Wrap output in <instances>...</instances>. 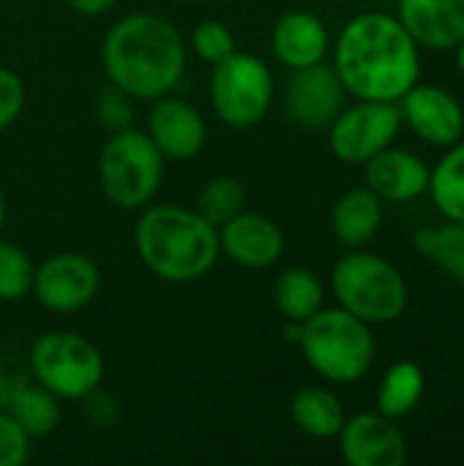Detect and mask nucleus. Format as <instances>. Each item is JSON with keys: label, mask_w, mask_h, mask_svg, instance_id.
Segmentation results:
<instances>
[{"label": "nucleus", "mask_w": 464, "mask_h": 466, "mask_svg": "<svg viewBox=\"0 0 464 466\" xmlns=\"http://www.w3.org/2000/svg\"><path fill=\"white\" fill-rule=\"evenodd\" d=\"M421 46L405 25L383 11L353 16L334 49V68L358 101H399L421 74Z\"/></svg>", "instance_id": "f257e3e1"}, {"label": "nucleus", "mask_w": 464, "mask_h": 466, "mask_svg": "<svg viewBox=\"0 0 464 466\" xmlns=\"http://www.w3.org/2000/svg\"><path fill=\"white\" fill-rule=\"evenodd\" d=\"M101 66L109 85L131 98L156 101L175 90L186 71V44L178 27L159 14H129L101 41Z\"/></svg>", "instance_id": "f03ea898"}, {"label": "nucleus", "mask_w": 464, "mask_h": 466, "mask_svg": "<svg viewBox=\"0 0 464 466\" xmlns=\"http://www.w3.org/2000/svg\"><path fill=\"white\" fill-rule=\"evenodd\" d=\"M134 246L142 265L170 284L202 279L222 254L219 229L178 205L145 208L134 227Z\"/></svg>", "instance_id": "7ed1b4c3"}, {"label": "nucleus", "mask_w": 464, "mask_h": 466, "mask_svg": "<svg viewBox=\"0 0 464 466\" xmlns=\"http://www.w3.org/2000/svg\"><path fill=\"white\" fill-rule=\"evenodd\" d=\"M364 319L345 309H320L301 328L298 347L306 363L334 385L364 380L375 363V336Z\"/></svg>", "instance_id": "20e7f679"}, {"label": "nucleus", "mask_w": 464, "mask_h": 466, "mask_svg": "<svg viewBox=\"0 0 464 466\" xmlns=\"http://www.w3.org/2000/svg\"><path fill=\"white\" fill-rule=\"evenodd\" d=\"M331 289L339 309L366 325L397 322L407 309V281L388 259L353 248L331 270Z\"/></svg>", "instance_id": "39448f33"}, {"label": "nucleus", "mask_w": 464, "mask_h": 466, "mask_svg": "<svg viewBox=\"0 0 464 466\" xmlns=\"http://www.w3.org/2000/svg\"><path fill=\"white\" fill-rule=\"evenodd\" d=\"M164 175V156L148 131L126 128L109 134L98 156V183L104 197L120 210L145 208Z\"/></svg>", "instance_id": "423d86ee"}, {"label": "nucleus", "mask_w": 464, "mask_h": 466, "mask_svg": "<svg viewBox=\"0 0 464 466\" xmlns=\"http://www.w3.org/2000/svg\"><path fill=\"white\" fill-rule=\"evenodd\" d=\"M33 382L57 399L79 401L104 380V358L93 341L79 333L52 330L36 339L27 352Z\"/></svg>", "instance_id": "0eeeda50"}, {"label": "nucleus", "mask_w": 464, "mask_h": 466, "mask_svg": "<svg viewBox=\"0 0 464 466\" xmlns=\"http://www.w3.org/2000/svg\"><path fill=\"white\" fill-rule=\"evenodd\" d=\"M273 101V76L268 66L249 52H232L213 66L211 106L216 117L232 128L257 126Z\"/></svg>", "instance_id": "6e6552de"}, {"label": "nucleus", "mask_w": 464, "mask_h": 466, "mask_svg": "<svg viewBox=\"0 0 464 466\" xmlns=\"http://www.w3.org/2000/svg\"><path fill=\"white\" fill-rule=\"evenodd\" d=\"M328 128V145L339 161L366 164L397 139L402 115L394 101H358L356 106L342 109Z\"/></svg>", "instance_id": "1a4fd4ad"}, {"label": "nucleus", "mask_w": 464, "mask_h": 466, "mask_svg": "<svg viewBox=\"0 0 464 466\" xmlns=\"http://www.w3.org/2000/svg\"><path fill=\"white\" fill-rule=\"evenodd\" d=\"M347 90L334 66L314 63L306 68H293L284 85L287 117L309 131L328 128L334 117L345 109Z\"/></svg>", "instance_id": "9d476101"}, {"label": "nucleus", "mask_w": 464, "mask_h": 466, "mask_svg": "<svg viewBox=\"0 0 464 466\" xmlns=\"http://www.w3.org/2000/svg\"><path fill=\"white\" fill-rule=\"evenodd\" d=\"M101 287L96 262L82 254H55L33 273L30 295L55 314H74L85 309Z\"/></svg>", "instance_id": "9b49d317"}, {"label": "nucleus", "mask_w": 464, "mask_h": 466, "mask_svg": "<svg viewBox=\"0 0 464 466\" xmlns=\"http://www.w3.org/2000/svg\"><path fill=\"white\" fill-rule=\"evenodd\" d=\"M397 106L402 123H407V128L427 145L451 147L464 137V106L446 87L416 82Z\"/></svg>", "instance_id": "f8f14e48"}, {"label": "nucleus", "mask_w": 464, "mask_h": 466, "mask_svg": "<svg viewBox=\"0 0 464 466\" xmlns=\"http://www.w3.org/2000/svg\"><path fill=\"white\" fill-rule=\"evenodd\" d=\"M339 437L342 459L350 466H402L407 461V437L383 412H361L345 420Z\"/></svg>", "instance_id": "ddd939ff"}, {"label": "nucleus", "mask_w": 464, "mask_h": 466, "mask_svg": "<svg viewBox=\"0 0 464 466\" xmlns=\"http://www.w3.org/2000/svg\"><path fill=\"white\" fill-rule=\"evenodd\" d=\"M148 137L153 139L164 158L189 161L205 147L208 126L189 101L167 93L156 98L148 115Z\"/></svg>", "instance_id": "4468645a"}, {"label": "nucleus", "mask_w": 464, "mask_h": 466, "mask_svg": "<svg viewBox=\"0 0 464 466\" xmlns=\"http://www.w3.org/2000/svg\"><path fill=\"white\" fill-rule=\"evenodd\" d=\"M219 246L235 265L263 270L279 262L284 251V232L273 218L243 210L219 227Z\"/></svg>", "instance_id": "2eb2a0df"}, {"label": "nucleus", "mask_w": 464, "mask_h": 466, "mask_svg": "<svg viewBox=\"0 0 464 466\" xmlns=\"http://www.w3.org/2000/svg\"><path fill=\"white\" fill-rule=\"evenodd\" d=\"M397 19L418 46L449 52L464 41V0H397Z\"/></svg>", "instance_id": "dca6fc26"}, {"label": "nucleus", "mask_w": 464, "mask_h": 466, "mask_svg": "<svg viewBox=\"0 0 464 466\" xmlns=\"http://www.w3.org/2000/svg\"><path fill=\"white\" fill-rule=\"evenodd\" d=\"M364 180L383 202H413L429 188V167L421 156L388 145L364 164Z\"/></svg>", "instance_id": "f3484780"}, {"label": "nucleus", "mask_w": 464, "mask_h": 466, "mask_svg": "<svg viewBox=\"0 0 464 466\" xmlns=\"http://www.w3.org/2000/svg\"><path fill=\"white\" fill-rule=\"evenodd\" d=\"M273 55L287 68H306L323 63L328 55V27L312 11H287L276 19L271 33Z\"/></svg>", "instance_id": "a211bd4d"}, {"label": "nucleus", "mask_w": 464, "mask_h": 466, "mask_svg": "<svg viewBox=\"0 0 464 466\" xmlns=\"http://www.w3.org/2000/svg\"><path fill=\"white\" fill-rule=\"evenodd\" d=\"M383 216H386L383 199L369 186H356L345 191L331 210L334 238L345 248H364L377 238L383 227Z\"/></svg>", "instance_id": "6ab92c4d"}, {"label": "nucleus", "mask_w": 464, "mask_h": 466, "mask_svg": "<svg viewBox=\"0 0 464 466\" xmlns=\"http://www.w3.org/2000/svg\"><path fill=\"white\" fill-rule=\"evenodd\" d=\"M290 418L293 423L314 437V440H331L342 431L345 426V407L336 399L334 390L320 388V385H309L301 388L293 399H290Z\"/></svg>", "instance_id": "aec40b11"}, {"label": "nucleus", "mask_w": 464, "mask_h": 466, "mask_svg": "<svg viewBox=\"0 0 464 466\" xmlns=\"http://www.w3.org/2000/svg\"><path fill=\"white\" fill-rule=\"evenodd\" d=\"M413 246L421 257L451 281L464 287V221H449L440 227H421L413 235Z\"/></svg>", "instance_id": "412c9836"}, {"label": "nucleus", "mask_w": 464, "mask_h": 466, "mask_svg": "<svg viewBox=\"0 0 464 466\" xmlns=\"http://www.w3.org/2000/svg\"><path fill=\"white\" fill-rule=\"evenodd\" d=\"M429 197L438 213L449 221H464V137L429 169Z\"/></svg>", "instance_id": "4be33fe9"}, {"label": "nucleus", "mask_w": 464, "mask_h": 466, "mask_svg": "<svg viewBox=\"0 0 464 466\" xmlns=\"http://www.w3.org/2000/svg\"><path fill=\"white\" fill-rule=\"evenodd\" d=\"M273 298H276V309L282 311L284 319L306 322L309 317H314L323 309L325 292H323L320 279L312 270L290 268L276 279Z\"/></svg>", "instance_id": "5701e85b"}, {"label": "nucleus", "mask_w": 464, "mask_h": 466, "mask_svg": "<svg viewBox=\"0 0 464 466\" xmlns=\"http://www.w3.org/2000/svg\"><path fill=\"white\" fill-rule=\"evenodd\" d=\"M424 388H427V380H424V371L418 363H413V360L394 363L377 388V412H383L386 418H394V420L410 415L418 407Z\"/></svg>", "instance_id": "b1692460"}, {"label": "nucleus", "mask_w": 464, "mask_h": 466, "mask_svg": "<svg viewBox=\"0 0 464 466\" xmlns=\"http://www.w3.org/2000/svg\"><path fill=\"white\" fill-rule=\"evenodd\" d=\"M5 412L25 429V434L33 437H46L60 426V404L57 396H52L46 388L38 382H27L8 404Z\"/></svg>", "instance_id": "393cba45"}, {"label": "nucleus", "mask_w": 464, "mask_h": 466, "mask_svg": "<svg viewBox=\"0 0 464 466\" xmlns=\"http://www.w3.org/2000/svg\"><path fill=\"white\" fill-rule=\"evenodd\" d=\"M194 210L211 224V227H224L230 218H235L238 213L246 210V188L238 177L232 175H219L211 177L194 202Z\"/></svg>", "instance_id": "a878e982"}, {"label": "nucleus", "mask_w": 464, "mask_h": 466, "mask_svg": "<svg viewBox=\"0 0 464 466\" xmlns=\"http://www.w3.org/2000/svg\"><path fill=\"white\" fill-rule=\"evenodd\" d=\"M33 273L36 265L11 240H0V300L3 303H16L30 295L33 289Z\"/></svg>", "instance_id": "bb28decb"}, {"label": "nucleus", "mask_w": 464, "mask_h": 466, "mask_svg": "<svg viewBox=\"0 0 464 466\" xmlns=\"http://www.w3.org/2000/svg\"><path fill=\"white\" fill-rule=\"evenodd\" d=\"M191 49L197 52L200 60L216 66L235 52V35L224 22L205 19L191 30Z\"/></svg>", "instance_id": "cd10ccee"}, {"label": "nucleus", "mask_w": 464, "mask_h": 466, "mask_svg": "<svg viewBox=\"0 0 464 466\" xmlns=\"http://www.w3.org/2000/svg\"><path fill=\"white\" fill-rule=\"evenodd\" d=\"M96 117L109 134L126 131L134 123V98L126 90L109 85L96 98Z\"/></svg>", "instance_id": "c85d7f7f"}, {"label": "nucleus", "mask_w": 464, "mask_h": 466, "mask_svg": "<svg viewBox=\"0 0 464 466\" xmlns=\"http://www.w3.org/2000/svg\"><path fill=\"white\" fill-rule=\"evenodd\" d=\"M33 382L30 377V366L27 358L3 347L0 350V410H5V404L27 385Z\"/></svg>", "instance_id": "c756f323"}, {"label": "nucleus", "mask_w": 464, "mask_h": 466, "mask_svg": "<svg viewBox=\"0 0 464 466\" xmlns=\"http://www.w3.org/2000/svg\"><path fill=\"white\" fill-rule=\"evenodd\" d=\"M30 456V437L3 410L0 412V466H22Z\"/></svg>", "instance_id": "7c9ffc66"}, {"label": "nucleus", "mask_w": 464, "mask_h": 466, "mask_svg": "<svg viewBox=\"0 0 464 466\" xmlns=\"http://www.w3.org/2000/svg\"><path fill=\"white\" fill-rule=\"evenodd\" d=\"M25 109V85L22 79L0 66V131H5Z\"/></svg>", "instance_id": "2f4dec72"}, {"label": "nucleus", "mask_w": 464, "mask_h": 466, "mask_svg": "<svg viewBox=\"0 0 464 466\" xmlns=\"http://www.w3.org/2000/svg\"><path fill=\"white\" fill-rule=\"evenodd\" d=\"M79 401H82L85 418H88L93 426H98V429H112V426H118V420H120V407H118L115 396H109V393L101 390V385H98L96 390H90L88 396H82Z\"/></svg>", "instance_id": "473e14b6"}, {"label": "nucleus", "mask_w": 464, "mask_h": 466, "mask_svg": "<svg viewBox=\"0 0 464 466\" xmlns=\"http://www.w3.org/2000/svg\"><path fill=\"white\" fill-rule=\"evenodd\" d=\"M115 3H118V0H68V5H71L77 14H82V16H101V14H107Z\"/></svg>", "instance_id": "72a5a7b5"}, {"label": "nucleus", "mask_w": 464, "mask_h": 466, "mask_svg": "<svg viewBox=\"0 0 464 466\" xmlns=\"http://www.w3.org/2000/svg\"><path fill=\"white\" fill-rule=\"evenodd\" d=\"M457 68H459V74L464 76V41L457 46Z\"/></svg>", "instance_id": "f704fd0d"}, {"label": "nucleus", "mask_w": 464, "mask_h": 466, "mask_svg": "<svg viewBox=\"0 0 464 466\" xmlns=\"http://www.w3.org/2000/svg\"><path fill=\"white\" fill-rule=\"evenodd\" d=\"M3 221H5V197L0 191V229H3Z\"/></svg>", "instance_id": "c9c22d12"}, {"label": "nucleus", "mask_w": 464, "mask_h": 466, "mask_svg": "<svg viewBox=\"0 0 464 466\" xmlns=\"http://www.w3.org/2000/svg\"><path fill=\"white\" fill-rule=\"evenodd\" d=\"M462 388H464V371H462Z\"/></svg>", "instance_id": "e433bc0d"}]
</instances>
